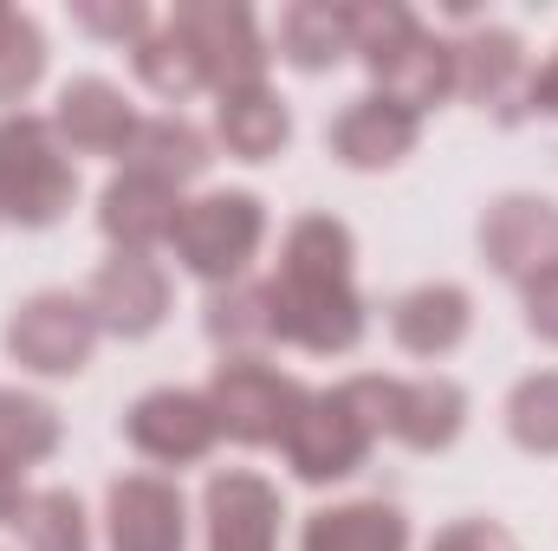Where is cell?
Returning <instances> with one entry per match:
<instances>
[{
    "instance_id": "6da1fadb",
    "label": "cell",
    "mask_w": 558,
    "mask_h": 551,
    "mask_svg": "<svg viewBox=\"0 0 558 551\" xmlns=\"http://www.w3.org/2000/svg\"><path fill=\"white\" fill-rule=\"evenodd\" d=\"M357 241L338 215H299L279 241V273L267 279V318L279 344L312 357H344L364 344V292L351 279Z\"/></svg>"
},
{
    "instance_id": "7a4b0ae2",
    "label": "cell",
    "mask_w": 558,
    "mask_h": 551,
    "mask_svg": "<svg viewBox=\"0 0 558 551\" xmlns=\"http://www.w3.org/2000/svg\"><path fill=\"white\" fill-rule=\"evenodd\" d=\"M390 409H397V377H344L331 390H305V403L279 441L286 467L305 487L357 474L364 454L390 434Z\"/></svg>"
},
{
    "instance_id": "3957f363",
    "label": "cell",
    "mask_w": 558,
    "mask_h": 551,
    "mask_svg": "<svg viewBox=\"0 0 558 551\" xmlns=\"http://www.w3.org/2000/svg\"><path fill=\"white\" fill-rule=\"evenodd\" d=\"M351 52H364L377 98H390L416 118L435 111L441 98H454V46L435 39L397 0H357L351 7Z\"/></svg>"
},
{
    "instance_id": "277c9868",
    "label": "cell",
    "mask_w": 558,
    "mask_h": 551,
    "mask_svg": "<svg viewBox=\"0 0 558 551\" xmlns=\"http://www.w3.org/2000/svg\"><path fill=\"white\" fill-rule=\"evenodd\" d=\"M78 195V169L52 118L7 111L0 118V228H52Z\"/></svg>"
},
{
    "instance_id": "5b68a950",
    "label": "cell",
    "mask_w": 558,
    "mask_h": 551,
    "mask_svg": "<svg viewBox=\"0 0 558 551\" xmlns=\"http://www.w3.org/2000/svg\"><path fill=\"white\" fill-rule=\"evenodd\" d=\"M260 241H267V208L247 188H215V195L189 201L175 234H169L175 260L208 285H234L247 273V260L260 254Z\"/></svg>"
},
{
    "instance_id": "8992f818",
    "label": "cell",
    "mask_w": 558,
    "mask_h": 551,
    "mask_svg": "<svg viewBox=\"0 0 558 551\" xmlns=\"http://www.w3.org/2000/svg\"><path fill=\"white\" fill-rule=\"evenodd\" d=\"M208 403H215L221 434H234L247 448H279L299 403H305V383L260 364V357H221L208 377Z\"/></svg>"
},
{
    "instance_id": "52a82bcc",
    "label": "cell",
    "mask_w": 558,
    "mask_h": 551,
    "mask_svg": "<svg viewBox=\"0 0 558 551\" xmlns=\"http://www.w3.org/2000/svg\"><path fill=\"white\" fill-rule=\"evenodd\" d=\"M169 26L189 39V52L202 59L208 91H241V85H267V39L254 26V13L241 0H182L169 13Z\"/></svg>"
},
{
    "instance_id": "ba28073f",
    "label": "cell",
    "mask_w": 558,
    "mask_h": 551,
    "mask_svg": "<svg viewBox=\"0 0 558 551\" xmlns=\"http://www.w3.org/2000/svg\"><path fill=\"white\" fill-rule=\"evenodd\" d=\"M98 318L85 298L72 292H33L13 318H7V351L20 370H39V377H78L98 351Z\"/></svg>"
},
{
    "instance_id": "9c48e42d",
    "label": "cell",
    "mask_w": 558,
    "mask_h": 551,
    "mask_svg": "<svg viewBox=\"0 0 558 551\" xmlns=\"http://www.w3.org/2000/svg\"><path fill=\"white\" fill-rule=\"evenodd\" d=\"M124 434H131V448H137L143 461L189 467V461H202L221 441V421H215L208 390H149V396L131 403Z\"/></svg>"
},
{
    "instance_id": "30bf717a",
    "label": "cell",
    "mask_w": 558,
    "mask_h": 551,
    "mask_svg": "<svg viewBox=\"0 0 558 551\" xmlns=\"http://www.w3.org/2000/svg\"><path fill=\"white\" fill-rule=\"evenodd\" d=\"M105 532L111 551H182L189 546V506L182 487L162 474H124L105 493Z\"/></svg>"
},
{
    "instance_id": "8fae6325",
    "label": "cell",
    "mask_w": 558,
    "mask_h": 551,
    "mask_svg": "<svg viewBox=\"0 0 558 551\" xmlns=\"http://www.w3.org/2000/svg\"><path fill=\"white\" fill-rule=\"evenodd\" d=\"M481 254L487 267L507 279H526L558 267V201L546 195H500L481 215Z\"/></svg>"
},
{
    "instance_id": "7c38bea8",
    "label": "cell",
    "mask_w": 558,
    "mask_h": 551,
    "mask_svg": "<svg viewBox=\"0 0 558 551\" xmlns=\"http://www.w3.org/2000/svg\"><path fill=\"white\" fill-rule=\"evenodd\" d=\"M182 208H189V201H182L175 182H162V175H149V169H118V175L105 182V195H98V228H105V241H111L118 254H149L156 241L175 234Z\"/></svg>"
},
{
    "instance_id": "4fadbf2b",
    "label": "cell",
    "mask_w": 558,
    "mask_h": 551,
    "mask_svg": "<svg viewBox=\"0 0 558 551\" xmlns=\"http://www.w3.org/2000/svg\"><path fill=\"white\" fill-rule=\"evenodd\" d=\"M208 513V551H274L279 546V487L254 467H228L202 493Z\"/></svg>"
},
{
    "instance_id": "5bb4252c",
    "label": "cell",
    "mask_w": 558,
    "mask_h": 551,
    "mask_svg": "<svg viewBox=\"0 0 558 551\" xmlns=\"http://www.w3.org/2000/svg\"><path fill=\"white\" fill-rule=\"evenodd\" d=\"M98 331L111 338H149L169 311V273L149 260V254H111L98 273H92V292H85Z\"/></svg>"
},
{
    "instance_id": "9a60e30c",
    "label": "cell",
    "mask_w": 558,
    "mask_h": 551,
    "mask_svg": "<svg viewBox=\"0 0 558 551\" xmlns=\"http://www.w3.org/2000/svg\"><path fill=\"white\" fill-rule=\"evenodd\" d=\"M422 137V118L416 111H403V105H390V98H377V91H364V98H351L338 118H331V156L344 162V169H390V162H403Z\"/></svg>"
},
{
    "instance_id": "2e32d148",
    "label": "cell",
    "mask_w": 558,
    "mask_h": 551,
    "mask_svg": "<svg viewBox=\"0 0 558 551\" xmlns=\"http://www.w3.org/2000/svg\"><path fill=\"white\" fill-rule=\"evenodd\" d=\"M137 124L143 118L131 111V98L111 78H72L59 91V105H52V131L78 156H124L131 137H137Z\"/></svg>"
},
{
    "instance_id": "e0dca14e",
    "label": "cell",
    "mask_w": 558,
    "mask_h": 551,
    "mask_svg": "<svg viewBox=\"0 0 558 551\" xmlns=\"http://www.w3.org/2000/svg\"><path fill=\"white\" fill-rule=\"evenodd\" d=\"M448 46H454V91H461L468 105H494V111L513 118L520 78H526V46H520V33H507V26H474V33L448 39Z\"/></svg>"
},
{
    "instance_id": "ac0fdd59",
    "label": "cell",
    "mask_w": 558,
    "mask_h": 551,
    "mask_svg": "<svg viewBox=\"0 0 558 551\" xmlns=\"http://www.w3.org/2000/svg\"><path fill=\"white\" fill-rule=\"evenodd\" d=\"M474 325V298L448 279H428L410 285L397 305H390V338L410 351V357H448Z\"/></svg>"
},
{
    "instance_id": "d6986e66",
    "label": "cell",
    "mask_w": 558,
    "mask_h": 551,
    "mask_svg": "<svg viewBox=\"0 0 558 551\" xmlns=\"http://www.w3.org/2000/svg\"><path fill=\"white\" fill-rule=\"evenodd\" d=\"M299 551H410V519L390 500L318 506L299 532Z\"/></svg>"
},
{
    "instance_id": "ffe728a7",
    "label": "cell",
    "mask_w": 558,
    "mask_h": 551,
    "mask_svg": "<svg viewBox=\"0 0 558 551\" xmlns=\"http://www.w3.org/2000/svg\"><path fill=\"white\" fill-rule=\"evenodd\" d=\"M468 421V390L454 377H397V409H390V434L416 454H435L461 434Z\"/></svg>"
},
{
    "instance_id": "44dd1931",
    "label": "cell",
    "mask_w": 558,
    "mask_h": 551,
    "mask_svg": "<svg viewBox=\"0 0 558 551\" xmlns=\"http://www.w3.org/2000/svg\"><path fill=\"white\" fill-rule=\"evenodd\" d=\"M215 137L228 143L234 156H247V162H267V156H279L286 137H292V111H286V98H279L274 85L221 91V98H215Z\"/></svg>"
},
{
    "instance_id": "7402d4cb",
    "label": "cell",
    "mask_w": 558,
    "mask_h": 551,
    "mask_svg": "<svg viewBox=\"0 0 558 551\" xmlns=\"http://www.w3.org/2000/svg\"><path fill=\"white\" fill-rule=\"evenodd\" d=\"M279 52L299 72L338 65L351 52V7H331V0H292V7H279Z\"/></svg>"
},
{
    "instance_id": "603a6c76",
    "label": "cell",
    "mask_w": 558,
    "mask_h": 551,
    "mask_svg": "<svg viewBox=\"0 0 558 551\" xmlns=\"http://www.w3.org/2000/svg\"><path fill=\"white\" fill-rule=\"evenodd\" d=\"M124 169H149V175H162V182H195L202 169H208V137L189 124V118H175V111H162V118H143L131 149H124Z\"/></svg>"
},
{
    "instance_id": "cb8c5ba5",
    "label": "cell",
    "mask_w": 558,
    "mask_h": 551,
    "mask_svg": "<svg viewBox=\"0 0 558 551\" xmlns=\"http://www.w3.org/2000/svg\"><path fill=\"white\" fill-rule=\"evenodd\" d=\"M208 338L228 351V357H254V344H274V318H267V285L254 279H234V285H215L208 298Z\"/></svg>"
},
{
    "instance_id": "d4e9b609",
    "label": "cell",
    "mask_w": 558,
    "mask_h": 551,
    "mask_svg": "<svg viewBox=\"0 0 558 551\" xmlns=\"http://www.w3.org/2000/svg\"><path fill=\"white\" fill-rule=\"evenodd\" d=\"M20 526V546L26 551H92V526H85V506L72 487H39L26 493V506L13 513Z\"/></svg>"
},
{
    "instance_id": "484cf974",
    "label": "cell",
    "mask_w": 558,
    "mask_h": 551,
    "mask_svg": "<svg viewBox=\"0 0 558 551\" xmlns=\"http://www.w3.org/2000/svg\"><path fill=\"white\" fill-rule=\"evenodd\" d=\"M131 59H137V78L156 91V98H169V105H182V98L208 91V78H202V59L189 52V39H182L169 20L143 33L137 46H131Z\"/></svg>"
},
{
    "instance_id": "4316f807",
    "label": "cell",
    "mask_w": 558,
    "mask_h": 551,
    "mask_svg": "<svg viewBox=\"0 0 558 551\" xmlns=\"http://www.w3.org/2000/svg\"><path fill=\"white\" fill-rule=\"evenodd\" d=\"M59 448V409L46 396H26V390H0V454L33 467Z\"/></svg>"
},
{
    "instance_id": "83f0119b",
    "label": "cell",
    "mask_w": 558,
    "mask_h": 551,
    "mask_svg": "<svg viewBox=\"0 0 558 551\" xmlns=\"http://www.w3.org/2000/svg\"><path fill=\"white\" fill-rule=\"evenodd\" d=\"M507 434L526 454H558V370H533L507 396Z\"/></svg>"
},
{
    "instance_id": "f1b7e54d",
    "label": "cell",
    "mask_w": 558,
    "mask_h": 551,
    "mask_svg": "<svg viewBox=\"0 0 558 551\" xmlns=\"http://www.w3.org/2000/svg\"><path fill=\"white\" fill-rule=\"evenodd\" d=\"M46 72V33L33 13L0 7V98H26Z\"/></svg>"
},
{
    "instance_id": "f546056e",
    "label": "cell",
    "mask_w": 558,
    "mask_h": 551,
    "mask_svg": "<svg viewBox=\"0 0 558 551\" xmlns=\"http://www.w3.org/2000/svg\"><path fill=\"white\" fill-rule=\"evenodd\" d=\"M72 20H78L85 33H98V39H118V46H124V39L137 46L143 33L156 26L137 0H72Z\"/></svg>"
},
{
    "instance_id": "4dcf8cb0",
    "label": "cell",
    "mask_w": 558,
    "mask_h": 551,
    "mask_svg": "<svg viewBox=\"0 0 558 551\" xmlns=\"http://www.w3.org/2000/svg\"><path fill=\"white\" fill-rule=\"evenodd\" d=\"M428 551H520V546H513V532L500 519H454L448 532H435Z\"/></svg>"
},
{
    "instance_id": "1f68e13d",
    "label": "cell",
    "mask_w": 558,
    "mask_h": 551,
    "mask_svg": "<svg viewBox=\"0 0 558 551\" xmlns=\"http://www.w3.org/2000/svg\"><path fill=\"white\" fill-rule=\"evenodd\" d=\"M526 325H533L546 344H558V267L526 279Z\"/></svg>"
},
{
    "instance_id": "d6a6232c",
    "label": "cell",
    "mask_w": 558,
    "mask_h": 551,
    "mask_svg": "<svg viewBox=\"0 0 558 551\" xmlns=\"http://www.w3.org/2000/svg\"><path fill=\"white\" fill-rule=\"evenodd\" d=\"M526 111L558 118V52H553V65H539V78H526Z\"/></svg>"
},
{
    "instance_id": "836d02e7",
    "label": "cell",
    "mask_w": 558,
    "mask_h": 551,
    "mask_svg": "<svg viewBox=\"0 0 558 551\" xmlns=\"http://www.w3.org/2000/svg\"><path fill=\"white\" fill-rule=\"evenodd\" d=\"M20 474H26V467L0 454V526H13V513L26 506V480H20Z\"/></svg>"
}]
</instances>
